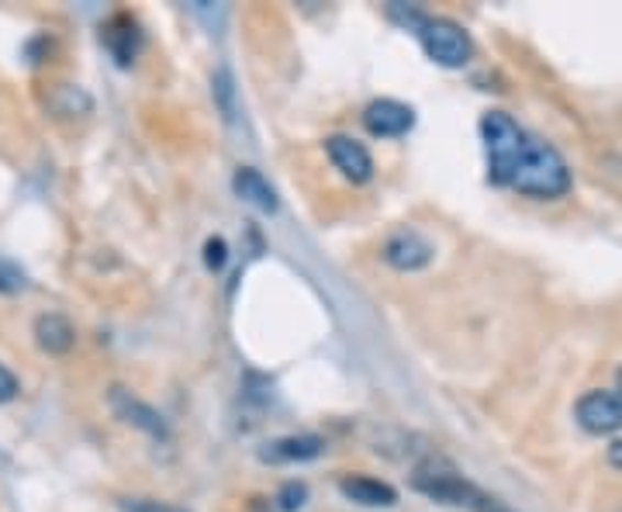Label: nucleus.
Instances as JSON below:
<instances>
[{
    "mask_svg": "<svg viewBox=\"0 0 622 512\" xmlns=\"http://www.w3.org/2000/svg\"><path fill=\"white\" fill-rule=\"evenodd\" d=\"M509 188H515L519 194H530V198H543V201L564 198L570 191V170L554 146L530 135V143H525V153L519 159Z\"/></svg>",
    "mask_w": 622,
    "mask_h": 512,
    "instance_id": "1",
    "label": "nucleus"
},
{
    "mask_svg": "<svg viewBox=\"0 0 622 512\" xmlns=\"http://www.w3.org/2000/svg\"><path fill=\"white\" fill-rule=\"evenodd\" d=\"M481 135H485V149H488V177L491 183H512V174L519 167V159L525 153V135L506 111H488L481 119Z\"/></svg>",
    "mask_w": 622,
    "mask_h": 512,
    "instance_id": "2",
    "label": "nucleus"
},
{
    "mask_svg": "<svg viewBox=\"0 0 622 512\" xmlns=\"http://www.w3.org/2000/svg\"><path fill=\"white\" fill-rule=\"evenodd\" d=\"M422 35V49L425 56L440 63V66H449L457 69L470 59L474 53V42L470 35L457 25V21H446V18H425V25L419 29Z\"/></svg>",
    "mask_w": 622,
    "mask_h": 512,
    "instance_id": "3",
    "label": "nucleus"
},
{
    "mask_svg": "<svg viewBox=\"0 0 622 512\" xmlns=\"http://www.w3.org/2000/svg\"><path fill=\"white\" fill-rule=\"evenodd\" d=\"M578 423L595 436H609L622 430V399L612 391H588L578 402Z\"/></svg>",
    "mask_w": 622,
    "mask_h": 512,
    "instance_id": "4",
    "label": "nucleus"
},
{
    "mask_svg": "<svg viewBox=\"0 0 622 512\" xmlns=\"http://www.w3.org/2000/svg\"><path fill=\"white\" fill-rule=\"evenodd\" d=\"M101 42L118 66H132L142 53V45H146V35H142L138 21L132 14H114L101 29Z\"/></svg>",
    "mask_w": 622,
    "mask_h": 512,
    "instance_id": "5",
    "label": "nucleus"
},
{
    "mask_svg": "<svg viewBox=\"0 0 622 512\" xmlns=\"http://www.w3.org/2000/svg\"><path fill=\"white\" fill-rule=\"evenodd\" d=\"M325 149H329V159L336 163V170H340L346 180L367 183V180L374 177V159H370L367 146L356 143V138H349V135H332L329 143H325Z\"/></svg>",
    "mask_w": 622,
    "mask_h": 512,
    "instance_id": "6",
    "label": "nucleus"
},
{
    "mask_svg": "<svg viewBox=\"0 0 622 512\" xmlns=\"http://www.w3.org/2000/svg\"><path fill=\"white\" fill-rule=\"evenodd\" d=\"M433 243L425 236H419L415 229H401L388 240L385 246V260L395 267V270H422L429 260H433Z\"/></svg>",
    "mask_w": 622,
    "mask_h": 512,
    "instance_id": "7",
    "label": "nucleus"
},
{
    "mask_svg": "<svg viewBox=\"0 0 622 512\" xmlns=\"http://www.w3.org/2000/svg\"><path fill=\"white\" fill-rule=\"evenodd\" d=\"M364 125L370 135H380V138H395V135H404L412 125H415V111L409 104H401V101H374L367 104L364 111Z\"/></svg>",
    "mask_w": 622,
    "mask_h": 512,
    "instance_id": "8",
    "label": "nucleus"
},
{
    "mask_svg": "<svg viewBox=\"0 0 622 512\" xmlns=\"http://www.w3.org/2000/svg\"><path fill=\"white\" fill-rule=\"evenodd\" d=\"M232 188H235L238 198H243L246 204H253L256 212H263V215H274L280 208L277 191L270 188V180L263 177L259 170H253V167H238L235 177H232Z\"/></svg>",
    "mask_w": 622,
    "mask_h": 512,
    "instance_id": "9",
    "label": "nucleus"
},
{
    "mask_svg": "<svg viewBox=\"0 0 622 512\" xmlns=\"http://www.w3.org/2000/svg\"><path fill=\"white\" fill-rule=\"evenodd\" d=\"M111 409L125 419V423L138 426V430H146L153 436H166V426H163V415L149 405H142L132 391L125 388H111Z\"/></svg>",
    "mask_w": 622,
    "mask_h": 512,
    "instance_id": "10",
    "label": "nucleus"
},
{
    "mask_svg": "<svg viewBox=\"0 0 622 512\" xmlns=\"http://www.w3.org/2000/svg\"><path fill=\"white\" fill-rule=\"evenodd\" d=\"M325 450L322 436H311V433H301V436H280V439H270L267 447L259 450L263 460L270 464H287V460H311Z\"/></svg>",
    "mask_w": 622,
    "mask_h": 512,
    "instance_id": "11",
    "label": "nucleus"
},
{
    "mask_svg": "<svg viewBox=\"0 0 622 512\" xmlns=\"http://www.w3.org/2000/svg\"><path fill=\"white\" fill-rule=\"evenodd\" d=\"M35 340L45 354H66V350H74V343H77V330H74V322H69L66 315L59 312H45L35 319Z\"/></svg>",
    "mask_w": 622,
    "mask_h": 512,
    "instance_id": "12",
    "label": "nucleus"
},
{
    "mask_svg": "<svg viewBox=\"0 0 622 512\" xmlns=\"http://www.w3.org/2000/svg\"><path fill=\"white\" fill-rule=\"evenodd\" d=\"M340 492L349 502H360V505H395L398 502V492H395L388 481H377V478H367V475L343 478L340 481Z\"/></svg>",
    "mask_w": 622,
    "mask_h": 512,
    "instance_id": "13",
    "label": "nucleus"
},
{
    "mask_svg": "<svg viewBox=\"0 0 622 512\" xmlns=\"http://www.w3.org/2000/svg\"><path fill=\"white\" fill-rule=\"evenodd\" d=\"M29 288V274L21 270L14 260H8V256H0V291L4 294H18Z\"/></svg>",
    "mask_w": 622,
    "mask_h": 512,
    "instance_id": "14",
    "label": "nucleus"
},
{
    "mask_svg": "<svg viewBox=\"0 0 622 512\" xmlns=\"http://www.w3.org/2000/svg\"><path fill=\"white\" fill-rule=\"evenodd\" d=\"M277 502H280V509H284V512H295V509H301V505L308 502V485H304V481H287V485L280 488Z\"/></svg>",
    "mask_w": 622,
    "mask_h": 512,
    "instance_id": "15",
    "label": "nucleus"
},
{
    "mask_svg": "<svg viewBox=\"0 0 622 512\" xmlns=\"http://www.w3.org/2000/svg\"><path fill=\"white\" fill-rule=\"evenodd\" d=\"M204 264H208V270H222V267L229 264L225 240H208V243H204Z\"/></svg>",
    "mask_w": 622,
    "mask_h": 512,
    "instance_id": "16",
    "label": "nucleus"
},
{
    "mask_svg": "<svg viewBox=\"0 0 622 512\" xmlns=\"http://www.w3.org/2000/svg\"><path fill=\"white\" fill-rule=\"evenodd\" d=\"M18 391H21V381L14 378V370L0 364V405H4V402H14V399H18Z\"/></svg>",
    "mask_w": 622,
    "mask_h": 512,
    "instance_id": "17",
    "label": "nucleus"
},
{
    "mask_svg": "<svg viewBox=\"0 0 622 512\" xmlns=\"http://www.w3.org/2000/svg\"><path fill=\"white\" fill-rule=\"evenodd\" d=\"M122 509H125V512H187V509L166 505V502H153V499H125Z\"/></svg>",
    "mask_w": 622,
    "mask_h": 512,
    "instance_id": "18",
    "label": "nucleus"
},
{
    "mask_svg": "<svg viewBox=\"0 0 622 512\" xmlns=\"http://www.w3.org/2000/svg\"><path fill=\"white\" fill-rule=\"evenodd\" d=\"M609 464H612V468H619V471H622V436H619L615 444L609 447Z\"/></svg>",
    "mask_w": 622,
    "mask_h": 512,
    "instance_id": "19",
    "label": "nucleus"
},
{
    "mask_svg": "<svg viewBox=\"0 0 622 512\" xmlns=\"http://www.w3.org/2000/svg\"><path fill=\"white\" fill-rule=\"evenodd\" d=\"M615 391H619V399H622V367H619V375H615Z\"/></svg>",
    "mask_w": 622,
    "mask_h": 512,
    "instance_id": "20",
    "label": "nucleus"
}]
</instances>
